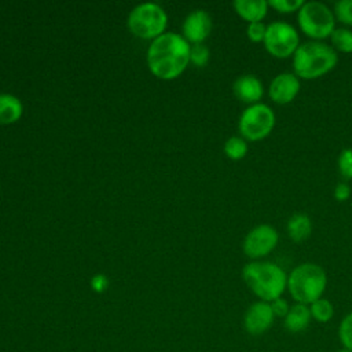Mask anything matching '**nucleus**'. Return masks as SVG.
<instances>
[{
  "mask_svg": "<svg viewBox=\"0 0 352 352\" xmlns=\"http://www.w3.org/2000/svg\"><path fill=\"white\" fill-rule=\"evenodd\" d=\"M190 44L177 33H162L150 44L147 63L153 74L170 80L182 74L190 62Z\"/></svg>",
  "mask_w": 352,
  "mask_h": 352,
  "instance_id": "nucleus-1",
  "label": "nucleus"
},
{
  "mask_svg": "<svg viewBox=\"0 0 352 352\" xmlns=\"http://www.w3.org/2000/svg\"><path fill=\"white\" fill-rule=\"evenodd\" d=\"M242 279L250 292L260 300L271 302L287 289V274L276 263L268 260H252L242 268Z\"/></svg>",
  "mask_w": 352,
  "mask_h": 352,
  "instance_id": "nucleus-2",
  "label": "nucleus"
},
{
  "mask_svg": "<svg viewBox=\"0 0 352 352\" xmlns=\"http://www.w3.org/2000/svg\"><path fill=\"white\" fill-rule=\"evenodd\" d=\"M338 63V54L324 41L301 43L292 56L293 73L300 80H316L330 73Z\"/></svg>",
  "mask_w": 352,
  "mask_h": 352,
  "instance_id": "nucleus-3",
  "label": "nucleus"
},
{
  "mask_svg": "<svg viewBox=\"0 0 352 352\" xmlns=\"http://www.w3.org/2000/svg\"><path fill=\"white\" fill-rule=\"evenodd\" d=\"M326 286V271L316 263H301L287 274L286 290L298 304L309 305L323 297Z\"/></svg>",
  "mask_w": 352,
  "mask_h": 352,
  "instance_id": "nucleus-4",
  "label": "nucleus"
},
{
  "mask_svg": "<svg viewBox=\"0 0 352 352\" xmlns=\"http://www.w3.org/2000/svg\"><path fill=\"white\" fill-rule=\"evenodd\" d=\"M297 23L307 37L323 41L336 29V16L333 10L322 1H304L297 12Z\"/></svg>",
  "mask_w": 352,
  "mask_h": 352,
  "instance_id": "nucleus-5",
  "label": "nucleus"
},
{
  "mask_svg": "<svg viewBox=\"0 0 352 352\" xmlns=\"http://www.w3.org/2000/svg\"><path fill=\"white\" fill-rule=\"evenodd\" d=\"M276 124L275 111L267 103L248 106L238 121V131L246 142H258L271 135Z\"/></svg>",
  "mask_w": 352,
  "mask_h": 352,
  "instance_id": "nucleus-6",
  "label": "nucleus"
},
{
  "mask_svg": "<svg viewBox=\"0 0 352 352\" xmlns=\"http://www.w3.org/2000/svg\"><path fill=\"white\" fill-rule=\"evenodd\" d=\"M263 44L271 56L286 59L294 55L301 43L298 32L293 25L285 21H275L267 25Z\"/></svg>",
  "mask_w": 352,
  "mask_h": 352,
  "instance_id": "nucleus-7",
  "label": "nucleus"
},
{
  "mask_svg": "<svg viewBox=\"0 0 352 352\" xmlns=\"http://www.w3.org/2000/svg\"><path fill=\"white\" fill-rule=\"evenodd\" d=\"M128 25L131 32L138 37L157 38L166 26V15L160 6L144 3L131 11Z\"/></svg>",
  "mask_w": 352,
  "mask_h": 352,
  "instance_id": "nucleus-8",
  "label": "nucleus"
},
{
  "mask_svg": "<svg viewBox=\"0 0 352 352\" xmlns=\"http://www.w3.org/2000/svg\"><path fill=\"white\" fill-rule=\"evenodd\" d=\"M278 243L276 228L271 224H258L245 235L242 250L252 260H263L276 249Z\"/></svg>",
  "mask_w": 352,
  "mask_h": 352,
  "instance_id": "nucleus-9",
  "label": "nucleus"
},
{
  "mask_svg": "<svg viewBox=\"0 0 352 352\" xmlns=\"http://www.w3.org/2000/svg\"><path fill=\"white\" fill-rule=\"evenodd\" d=\"M275 320V315L271 309L270 302L254 301L252 302L243 315V329L253 337L263 336L267 333Z\"/></svg>",
  "mask_w": 352,
  "mask_h": 352,
  "instance_id": "nucleus-10",
  "label": "nucleus"
},
{
  "mask_svg": "<svg viewBox=\"0 0 352 352\" xmlns=\"http://www.w3.org/2000/svg\"><path fill=\"white\" fill-rule=\"evenodd\" d=\"M301 88V80L293 72L278 73L270 81L267 94L276 104H287L293 102Z\"/></svg>",
  "mask_w": 352,
  "mask_h": 352,
  "instance_id": "nucleus-11",
  "label": "nucleus"
},
{
  "mask_svg": "<svg viewBox=\"0 0 352 352\" xmlns=\"http://www.w3.org/2000/svg\"><path fill=\"white\" fill-rule=\"evenodd\" d=\"M234 95L243 103L256 104L260 103L264 96V84L254 74H242L239 76L232 85Z\"/></svg>",
  "mask_w": 352,
  "mask_h": 352,
  "instance_id": "nucleus-12",
  "label": "nucleus"
},
{
  "mask_svg": "<svg viewBox=\"0 0 352 352\" xmlns=\"http://www.w3.org/2000/svg\"><path fill=\"white\" fill-rule=\"evenodd\" d=\"M212 19L209 14L204 10H195L186 18L183 23V33L186 40L201 44L210 33Z\"/></svg>",
  "mask_w": 352,
  "mask_h": 352,
  "instance_id": "nucleus-13",
  "label": "nucleus"
},
{
  "mask_svg": "<svg viewBox=\"0 0 352 352\" xmlns=\"http://www.w3.org/2000/svg\"><path fill=\"white\" fill-rule=\"evenodd\" d=\"M235 12L246 22H263L270 6L265 0H235L232 3Z\"/></svg>",
  "mask_w": 352,
  "mask_h": 352,
  "instance_id": "nucleus-14",
  "label": "nucleus"
},
{
  "mask_svg": "<svg viewBox=\"0 0 352 352\" xmlns=\"http://www.w3.org/2000/svg\"><path fill=\"white\" fill-rule=\"evenodd\" d=\"M311 320L312 316L309 312V307L305 304L294 302L293 305H290L287 315L283 318V327L289 333H301L308 329Z\"/></svg>",
  "mask_w": 352,
  "mask_h": 352,
  "instance_id": "nucleus-15",
  "label": "nucleus"
},
{
  "mask_svg": "<svg viewBox=\"0 0 352 352\" xmlns=\"http://www.w3.org/2000/svg\"><path fill=\"white\" fill-rule=\"evenodd\" d=\"M286 231L289 238L296 242L301 243L307 241L312 232V221L311 217L305 213H294L287 219Z\"/></svg>",
  "mask_w": 352,
  "mask_h": 352,
  "instance_id": "nucleus-16",
  "label": "nucleus"
},
{
  "mask_svg": "<svg viewBox=\"0 0 352 352\" xmlns=\"http://www.w3.org/2000/svg\"><path fill=\"white\" fill-rule=\"evenodd\" d=\"M22 114V104L18 98L10 94L0 95V124H11Z\"/></svg>",
  "mask_w": 352,
  "mask_h": 352,
  "instance_id": "nucleus-17",
  "label": "nucleus"
},
{
  "mask_svg": "<svg viewBox=\"0 0 352 352\" xmlns=\"http://www.w3.org/2000/svg\"><path fill=\"white\" fill-rule=\"evenodd\" d=\"M329 38L330 45L334 48L337 54H352V29L345 26L336 28Z\"/></svg>",
  "mask_w": 352,
  "mask_h": 352,
  "instance_id": "nucleus-18",
  "label": "nucleus"
},
{
  "mask_svg": "<svg viewBox=\"0 0 352 352\" xmlns=\"http://www.w3.org/2000/svg\"><path fill=\"white\" fill-rule=\"evenodd\" d=\"M308 307H309V312H311L312 319L319 322V323H327L334 316V307H333L331 301L324 298V297L318 298L316 301H314Z\"/></svg>",
  "mask_w": 352,
  "mask_h": 352,
  "instance_id": "nucleus-19",
  "label": "nucleus"
},
{
  "mask_svg": "<svg viewBox=\"0 0 352 352\" xmlns=\"http://www.w3.org/2000/svg\"><path fill=\"white\" fill-rule=\"evenodd\" d=\"M248 142L242 136H231L224 143V153L228 158L238 161L248 154Z\"/></svg>",
  "mask_w": 352,
  "mask_h": 352,
  "instance_id": "nucleus-20",
  "label": "nucleus"
},
{
  "mask_svg": "<svg viewBox=\"0 0 352 352\" xmlns=\"http://www.w3.org/2000/svg\"><path fill=\"white\" fill-rule=\"evenodd\" d=\"M333 12L336 21L345 25V28L352 26V0H338L334 3Z\"/></svg>",
  "mask_w": 352,
  "mask_h": 352,
  "instance_id": "nucleus-21",
  "label": "nucleus"
},
{
  "mask_svg": "<svg viewBox=\"0 0 352 352\" xmlns=\"http://www.w3.org/2000/svg\"><path fill=\"white\" fill-rule=\"evenodd\" d=\"M338 338L342 348L352 352V311L348 312L338 324Z\"/></svg>",
  "mask_w": 352,
  "mask_h": 352,
  "instance_id": "nucleus-22",
  "label": "nucleus"
},
{
  "mask_svg": "<svg viewBox=\"0 0 352 352\" xmlns=\"http://www.w3.org/2000/svg\"><path fill=\"white\" fill-rule=\"evenodd\" d=\"M337 168L344 182L352 180V148H344L337 158Z\"/></svg>",
  "mask_w": 352,
  "mask_h": 352,
  "instance_id": "nucleus-23",
  "label": "nucleus"
},
{
  "mask_svg": "<svg viewBox=\"0 0 352 352\" xmlns=\"http://www.w3.org/2000/svg\"><path fill=\"white\" fill-rule=\"evenodd\" d=\"M302 4H304L302 0H270L268 1L270 8H274L280 14L298 12Z\"/></svg>",
  "mask_w": 352,
  "mask_h": 352,
  "instance_id": "nucleus-24",
  "label": "nucleus"
},
{
  "mask_svg": "<svg viewBox=\"0 0 352 352\" xmlns=\"http://www.w3.org/2000/svg\"><path fill=\"white\" fill-rule=\"evenodd\" d=\"M190 60L195 66H205L209 60V50L204 44H194L190 50Z\"/></svg>",
  "mask_w": 352,
  "mask_h": 352,
  "instance_id": "nucleus-25",
  "label": "nucleus"
},
{
  "mask_svg": "<svg viewBox=\"0 0 352 352\" xmlns=\"http://www.w3.org/2000/svg\"><path fill=\"white\" fill-rule=\"evenodd\" d=\"M267 32V25L264 22L248 23L246 36L252 43H263Z\"/></svg>",
  "mask_w": 352,
  "mask_h": 352,
  "instance_id": "nucleus-26",
  "label": "nucleus"
},
{
  "mask_svg": "<svg viewBox=\"0 0 352 352\" xmlns=\"http://www.w3.org/2000/svg\"><path fill=\"white\" fill-rule=\"evenodd\" d=\"M270 305H271V309H272L275 318H285L290 309L289 301L283 297H279V298L271 301Z\"/></svg>",
  "mask_w": 352,
  "mask_h": 352,
  "instance_id": "nucleus-27",
  "label": "nucleus"
},
{
  "mask_svg": "<svg viewBox=\"0 0 352 352\" xmlns=\"http://www.w3.org/2000/svg\"><path fill=\"white\" fill-rule=\"evenodd\" d=\"M352 194V190H351V186L348 182H338L334 187V198L336 201L338 202H345L348 201V198L351 197Z\"/></svg>",
  "mask_w": 352,
  "mask_h": 352,
  "instance_id": "nucleus-28",
  "label": "nucleus"
},
{
  "mask_svg": "<svg viewBox=\"0 0 352 352\" xmlns=\"http://www.w3.org/2000/svg\"><path fill=\"white\" fill-rule=\"evenodd\" d=\"M109 286V280L104 275L98 274L91 279V287L96 292V293H103Z\"/></svg>",
  "mask_w": 352,
  "mask_h": 352,
  "instance_id": "nucleus-29",
  "label": "nucleus"
},
{
  "mask_svg": "<svg viewBox=\"0 0 352 352\" xmlns=\"http://www.w3.org/2000/svg\"><path fill=\"white\" fill-rule=\"evenodd\" d=\"M337 352H351L349 349H345V348H341V349H338Z\"/></svg>",
  "mask_w": 352,
  "mask_h": 352,
  "instance_id": "nucleus-30",
  "label": "nucleus"
}]
</instances>
